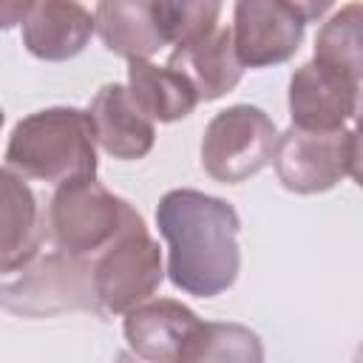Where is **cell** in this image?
Masks as SVG:
<instances>
[{
    "mask_svg": "<svg viewBox=\"0 0 363 363\" xmlns=\"http://www.w3.org/2000/svg\"><path fill=\"white\" fill-rule=\"evenodd\" d=\"M156 224L167 241V275L182 292L213 298L233 286L241 267L233 204L199 190H170L156 207Z\"/></svg>",
    "mask_w": 363,
    "mask_h": 363,
    "instance_id": "1",
    "label": "cell"
},
{
    "mask_svg": "<svg viewBox=\"0 0 363 363\" xmlns=\"http://www.w3.org/2000/svg\"><path fill=\"white\" fill-rule=\"evenodd\" d=\"M0 306L23 318H48L60 312H99L91 264L60 250L45 224L17 255L0 261Z\"/></svg>",
    "mask_w": 363,
    "mask_h": 363,
    "instance_id": "2",
    "label": "cell"
},
{
    "mask_svg": "<svg viewBox=\"0 0 363 363\" xmlns=\"http://www.w3.org/2000/svg\"><path fill=\"white\" fill-rule=\"evenodd\" d=\"M9 167L23 179L65 184L96 176V147L88 113L48 108L20 119L6 147Z\"/></svg>",
    "mask_w": 363,
    "mask_h": 363,
    "instance_id": "3",
    "label": "cell"
},
{
    "mask_svg": "<svg viewBox=\"0 0 363 363\" xmlns=\"http://www.w3.org/2000/svg\"><path fill=\"white\" fill-rule=\"evenodd\" d=\"M162 275L164 269L159 244L150 238L142 216L128 204L122 227L91 264V281L99 309L128 315L159 289Z\"/></svg>",
    "mask_w": 363,
    "mask_h": 363,
    "instance_id": "4",
    "label": "cell"
},
{
    "mask_svg": "<svg viewBox=\"0 0 363 363\" xmlns=\"http://www.w3.org/2000/svg\"><path fill=\"white\" fill-rule=\"evenodd\" d=\"M272 164L281 184L292 193H323L340 179L360 176L357 130H298L289 128L275 139Z\"/></svg>",
    "mask_w": 363,
    "mask_h": 363,
    "instance_id": "5",
    "label": "cell"
},
{
    "mask_svg": "<svg viewBox=\"0 0 363 363\" xmlns=\"http://www.w3.org/2000/svg\"><path fill=\"white\" fill-rule=\"evenodd\" d=\"M128 201L96 179H77L57 187L48 204V235L74 258L96 255L122 227Z\"/></svg>",
    "mask_w": 363,
    "mask_h": 363,
    "instance_id": "6",
    "label": "cell"
},
{
    "mask_svg": "<svg viewBox=\"0 0 363 363\" xmlns=\"http://www.w3.org/2000/svg\"><path fill=\"white\" fill-rule=\"evenodd\" d=\"M275 122L255 105L218 111L201 139V167L224 184H238L264 170L275 150Z\"/></svg>",
    "mask_w": 363,
    "mask_h": 363,
    "instance_id": "7",
    "label": "cell"
},
{
    "mask_svg": "<svg viewBox=\"0 0 363 363\" xmlns=\"http://www.w3.org/2000/svg\"><path fill=\"white\" fill-rule=\"evenodd\" d=\"M326 6L284 3V0H241L233 11V48L244 68H264L286 62L301 40L306 23Z\"/></svg>",
    "mask_w": 363,
    "mask_h": 363,
    "instance_id": "8",
    "label": "cell"
},
{
    "mask_svg": "<svg viewBox=\"0 0 363 363\" xmlns=\"http://www.w3.org/2000/svg\"><path fill=\"white\" fill-rule=\"evenodd\" d=\"M360 82L312 60L289 79V116L298 130H340L357 111Z\"/></svg>",
    "mask_w": 363,
    "mask_h": 363,
    "instance_id": "9",
    "label": "cell"
},
{
    "mask_svg": "<svg viewBox=\"0 0 363 363\" xmlns=\"http://www.w3.org/2000/svg\"><path fill=\"white\" fill-rule=\"evenodd\" d=\"M85 113L91 122L94 142H99V147L108 156L130 162L150 153L156 139L153 122L139 111V105L130 99L125 85L116 82L102 85Z\"/></svg>",
    "mask_w": 363,
    "mask_h": 363,
    "instance_id": "10",
    "label": "cell"
},
{
    "mask_svg": "<svg viewBox=\"0 0 363 363\" xmlns=\"http://www.w3.org/2000/svg\"><path fill=\"white\" fill-rule=\"evenodd\" d=\"M199 318L179 301H145L125 318V337L145 363H179L187 340L199 329Z\"/></svg>",
    "mask_w": 363,
    "mask_h": 363,
    "instance_id": "11",
    "label": "cell"
},
{
    "mask_svg": "<svg viewBox=\"0 0 363 363\" xmlns=\"http://www.w3.org/2000/svg\"><path fill=\"white\" fill-rule=\"evenodd\" d=\"M23 45L48 62L77 57L94 34V14L79 3H31L23 17Z\"/></svg>",
    "mask_w": 363,
    "mask_h": 363,
    "instance_id": "12",
    "label": "cell"
},
{
    "mask_svg": "<svg viewBox=\"0 0 363 363\" xmlns=\"http://www.w3.org/2000/svg\"><path fill=\"white\" fill-rule=\"evenodd\" d=\"M167 68L182 74L196 91V99H204V102L230 94L244 74V65L238 62L233 48V34L230 28H221V26H216L210 34L187 45L173 48Z\"/></svg>",
    "mask_w": 363,
    "mask_h": 363,
    "instance_id": "13",
    "label": "cell"
},
{
    "mask_svg": "<svg viewBox=\"0 0 363 363\" xmlns=\"http://www.w3.org/2000/svg\"><path fill=\"white\" fill-rule=\"evenodd\" d=\"M94 28L108 51L130 60H147L164 48L162 28L153 14V3H99L94 9Z\"/></svg>",
    "mask_w": 363,
    "mask_h": 363,
    "instance_id": "14",
    "label": "cell"
},
{
    "mask_svg": "<svg viewBox=\"0 0 363 363\" xmlns=\"http://www.w3.org/2000/svg\"><path fill=\"white\" fill-rule=\"evenodd\" d=\"M128 94L139 111L153 122L184 119L196 108V91L173 68L153 65L147 60H130L128 65Z\"/></svg>",
    "mask_w": 363,
    "mask_h": 363,
    "instance_id": "15",
    "label": "cell"
},
{
    "mask_svg": "<svg viewBox=\"0 0 363 363\" xmlns=\"http://www.w3.org/2000/svg\"><path fill=\"white\" fill-rule=\"evenodd\" d=\"M179 363H264L258 335L241 323H199Z\"/></svg>",
    "mask_w": 363,
    "mask_h": 363,
    "instance_id": "16",
    "label": "cell"
},
{
    "mask_svg": "<svg viewBox=\"0 0 363 363\" xmlns=\"http://www.w3.org/2000/svg\"><path fill=\"white\" fill-rule=\"evenodd\" d=\"M40 230L31 187L14 170L0 167V261L23 252Z\"/></svg>",
    "mask_w": 363,
    "mask_h": 363,
    "instance_id": "17",
    "label": "cell"
},
{
    "mask_svg": "<svg viewBox=\"0 0 363 363\" xmlns=\"http://www.w3.org/2000/svg\"><path fill=\"white\" fill-rule=\"evenodd\" d=\"M360 17H363V6L360 3H349L346 9H340L332 20L323 23V28L318 31L315 40V60L357 79L360 82Z\"/></svg>",
    "mask_w": 363,
    "mask_h": 363,
    "instance_id": "18",
    "label": "cell"
},
{
    "mask_svg": "<svg viewBox=\"0 0 363 363\" xmlns=\"http://www.w3.org/2000/svg\"><path fill=\"white\" fill-rule=\"evenodd\" d=\"M156 23L162 28L164 43L187 45L218 26L221 6L218 3H153Z\"/></svg>",
    "mask_w": 363,
    "mask_h": 363,
    "instance_id": "19",
    "label": "cell"
},
{
    "mask_svg": "<svg viewBox=\"0 0 363 363\" xmlns=\"http://www.w3.org/2000/svg\"><path fill=\"white\" fill-rule=\"evenodd\" d=\"M31 3H0V28H9L14 23H23Z\"/></svg>",
    "mask_w": 363,
    "mask_h": 363,
    "instance_id": "20",
    "label": "cell"
},
{
    "mask_svg": "<svg viewBox=\"0 0 363 363\" xmlns=\"http://www.w3.org/2000/svg\"><path fill=\"white\" fill-rule=\"evenodd\" d=\"M113 363H142V360H139V357H136V354H130V352H119V354H116V360H113Z\"/></svg>",
    "mask_w": 363,
    "mask_h": 363,
    "instance_id": "21",
    "label": "cell"
},
{
    "mask_svg": "<svg viewBox=\"0 0 363 363\" xmlns=\"http://www.w3.org/2000/svg\"><path fill=\"white\" fill-rule=\"evenodd\" d=\"M0 128H3V111H0Z\"/></svg>",
    "mask_w": 363,
    "mask_h": 363,
    "instance_id": "22",
    "label": "cell"
}]
</instances>
